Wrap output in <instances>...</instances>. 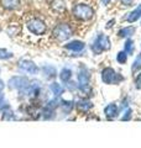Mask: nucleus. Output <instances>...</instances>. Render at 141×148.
<instances>
[{"label":"nucleus","instance_id":"obj_21","mask_svg":"<svg viewBox=\"0 0 141 148\" xmlns=\"http://www.w3.org/2000/svg\"><path fill=\"white\" fill-rule=\"evenodd\" d=\"M61 103H62V100H61L58 96H56L55 99L50 100L48 103H47L46 108H48V109H51V110H55V109H57L58 106H61Z\"/></svg>","mask_w":141,"mask_h":148},{"label":"nucleus","instance_id":"obj_26","mask_svg":"<svg viewBox=\"0 0 141 148\" xmlns=\"http://www.w3.org/2000/svg\"><path fill=\"white\" fill-rule=\"evenodd\" d=\"M131 114H133V111H131V109H128L125 111L124 116L121 117V121H129V120L131 119Z\"/></svg>","mask_w":141,"mask_h":148},{"label":"nucleus","instance_id":"obj_7","mask_svg":"<svg viewBox=\"0 0 141 148\" xmlns=\"http://www.w3.org/2000/svg\"><path fill=\"white\" fill-rule=\"evenodd\" d=\"M8 85L11 89H16V90H22L29 85V79L25 77H12L10 80L8 82Z\"/></svg>","mask_w":141,"mask_h":148},{"label":"nucleus","instance_id":"obj_31","mask_svg":"<svg viewBox=\"0 0 141 148\" xmlns=\"http://www.w3.org/2000/svg\"><path fill=\"white\" fill-rule=\"evenodd\" d=\"M102 1H103V4H104V5H108V4H109L111 0H102Z\"/></svg>","mask_w":141,"mask_h":148},{"label":"nucleus","instance_id":"obj_29","mask_svg":"<svg viewBox=\"0 0 141 148\" xmlns=\"http://www.w3.org/2000/svg\"><path fill=\"white\" fill-rule=\"evenodd\" d=\"M115 22V20H110L109 22H108V25H106V29H110V27L113 26V24Z\"/></svg>","mask_w":141,"mask_h":148},{"label":"nucleus","instance_id":"obj_3","mask_svg":"<svg viewBox=\"0 0 141 148\" xmlns=\"http://www.w3.org/2000/svg\"><path fill=\"white\" fill-rule=\"evenodd\" d=\"M53 37L59 42L67 41L70 36H72V29L67 24H59L53 29Z\"/></svg>","mask_w":141,"mask_h":148},{"label":"nucleus","instance_id":"obj_18","mask_svg":"<svg viewBox=\"0 0 141 148\" xmlns=\"http://www.w3.org/2000/svg\"><path fill=\"white\" fill-rule=\"evenodd\" d=\"M59 78H61V80H62L63 83H67L70 80V78H72V71L68 68H63L62 71H61L59 73Z\"/></svg>","mask_w":141,"mask_h":148},{"label":"nucleus","instance_id":"obj_8","mask_svg":"<svg viewBox=\"0 0 141 148\" xmlns=\"http://www.w3.org/2000/svg\"><path fill=\"white\" fill-rule=\"evenodd\" d=\"M19 68H20L22 72L29 73V74H37L39 73V67H37L32 61H29V59H21V61L19 62Z\"/></svg>","mask_w":141,"mask_h":148},{"label":"nucleus","instance_id":"obj_15","mask_svg":"<svg viewBox=\"0 0 141 148\" xmlns=\"http://www.w3.org/2000/svg\"><path fill=\"white\" fill-rule=\"evenodd\" d=\"M140 17H141V4L135 9V10H133V11L129 14L128 21L129 22H135V21H138Z\"/></svg>","mask_w":141,"mask_h":148},{"label":"nucleus","instance_id":"obj_28","mask_svg":"<svg viewBox=\"0 0 141 148\" xmlns=\"http://www.w3.org/2000/svg\"><path fill=\"white\" fill-rule=\"evenodd\" d=\"M3 104H5V103H4V95L0 92V108L3 106Z\"/></svg>","mask_w":141,"mask_h":148},{"label":"nucleus","instance_id":"obj_22","mask_svg":"<svg viewBox=\"0 0 141 148\" xmlns=\"http://www.w3.org/2000/svg\"><path fill=\"white\" fill-rule=\"evenodd\" d=\"M140 69H141V53L138 54V57H136V59L133 63V66H131V71H133V73L140 71Z\"/></svg>","mask_w":141,"mask_h":148},{"label":"nucleus","instance_id":"obj_11","mask_svg":"<svg viewBox=\"0 0 141 148\" xmlns=\"http://www.w3.org/2000/svg\"><path fill=\"white\" fill-rule=\"evenodd\" d=\"M118 114H119V109H118V106L115 104H109L104 109V115L108 119H114L116 117Z\"/></svg>","mask_w":141,"mask_h":148},{"label":"nucleus","instance_id":"obj_5","mask_svg":"<svg viewBox=\"0 0 141 148\" xmlns=\"http://www.w3.org/2000/svg\"><path fill=\"white\" fill-rule=\"evenodd\" d=\"M78 88L82 91H91L89 88V72L86 67H82L78 72Z\"/></svg>","mask_w":141,"mask_h":148},{"label":"nucleus","instance_id":"obj_30","mask_svg":"<svg viewBox=\"0 0 141 148\" xmlns=\"http://www.w3.org/2000/svg\"><path fill=\"white\" fill-rule=\"evenodd\" d=\"M121 1H123V3L125 4V5H130V4H131V1H133V0H121Z\"/></svg>","mask_w":141,"mask_h":148},{"label":"nucleus","instance_id":"obj_12","mask_svg":"<svg viewBox=\"0 0 141 148\" xmlns=\"http://www.w3.org/2000/svg\"><path fill=\"white\" fill-rule=\"evenodd\" d=\"M92 108H93L92 101H89L87 99H82L77 103V109L79 111H82V112H87V111H89Z\"/></svg>","mask_w":141,"mask_h":148},{"label":"nucleus","instance_id":"obj_17","mask_svg":"<svg viewBox=\"0 0 141 148\" xmlns=\"http://www.w3.org/2000/svg\"><path fill=\"white\" fill-rule=\"evenodd\" d=\"M134 34H135V27H133V26L124 27V29H121L119 32H118V35L120 37H131Z\"/></svg>","mask_w":141,"mask_h":148},{"label":"nucleus","instance_id":"obj_27","mask_svg":"<svg viewBox=\"0 0 141 148\" xmlns=\"http://www.w3.org/2000/svg\"><path fill=\"white\" fill-rule=\"evenodd\" d=\"M135 84H136V88H138V89H141V73L138 74V77H136Z\"/></svg>","mask_w":141,"mask_h":148},{"label":"nucleus","instance_id":"obj_19","mask_svg":"<svg viewBox=\"0 0 141 148\" xmlns=\"http://www.w3.org/2000/svg\"><path fill=\"white\" fill-rule=\"evenodd\" d=\"M52 9L57 12H62L66 10V4L63 0H53L52 1Z\"/></svg>","mask_w":141,"mask_h":148},{"label":"nucleus","instance_id":"obj_10","mask_svg":"<svg viewBox=\"0 0 141 148\" xmlns=\"http://www.w3.org/2000/svg\"><path fill=\"white\" fill-rule=\"evenodd\" d=\"M64 47L69 49V51H73V52H81V51L84 49L86 47V45H84L82 41H72V42H69L67 45H64Z\"/></svg>","mask_w":141,"mask_h":148},{"label":"nucleus","instance_id":"obj_20","mask_svg":"<svg viewBox=\"0 0 141 148\" xmlns=\"http://www.w3.org/2000/svg\"><path fill=\"white\" fill-rule=\"evenodd\" d=\"M61 106H62L63 112L69 114L70 111L73 110V108H74V103H73V101H69V100H62V103H61Z\"/></svg>","mask_w":141,"mask_h":148},{"label":"nucleus","instance_id":"obj_32","mask_svg":"<svg viewBox=\"0 0 141 148\" xmlns=\"http://www.w3.org/2000/svg\"><path fill=\"white\" fill-rule=\"evenodd\" d=\"M3 88H4V84H3V82H1V80H0V91H1V90H3Z\"/></svg>","mask_w":141,"mask_h":148},{"label":"nucleus","instance_id":"obj_2","mask_svg":"<svg viewBox=\"0 0 141 148\" xmlns=\"http://www.w3.org/2000/svg\"><path fill=\"white\" fill-rule=\"evenodd\" d=\"M102 80L105 83V84H109V85H116L119 84L120 82L124 80V77L120 75L119 73H118L116 71H114L113 68L108 67L105 69H103L102 72Z\"/></svg>","mask_w":141,"mask_h":148},{"label":"nucleus","instance_id":"obj_1","mask_svg":"<svg viewBox=\"0 0 141 148\" xmlns=\"http://www.w3.org/2000/svg\"><path fill=\"white\" fill-rule=\"evenodd\" d=\"M73 15L78 20L88 21L94 16V10L92 6L87 5V4H77L73 8Z\"/></svg>","mask_w":141,"mask_h":148},{"label":"nucleus","instance_id":"obj_6","mask_svg":"<svg viewBox=\"0 0 141 148\" xmlns=\"http://www.w3.org/2000/svg\"><path fill=\"white\" fill-rule=\"evenodd\" d=\"M26 27L29 29L30 32L35 35H44L46 32V25L45 22L40 18H32L26 24Z\"/></svg>","mask_w":141,"mask_h":148},{"label":"nucleus","instance_id":"obj_24","mask_svg":"<svg viewBox=\"0 0 141 148\" xmlns=\"http://www.w3.org/2000/svg\"><path fill=\"white\" fill-rule=\"evenodd\" d=\"M116 61L119 62L120 64L126 63V61H128V53H126L125 51H121V52H119L116 54Z\"/></svg>","mask_w":141,"mask_h":148},{"label":"nucleus","instance_id":"obj_4","mask_svg":"<svg viewBox=\"0 0 141 148\" xmlns=\"http://www.w3.org/2000/svg\"><path fill=\"white\" fill-rule=\"evenodd\" d=\"M109 48H110V41L108 38V36H104V35L98 36L95 42L92 46V51L95 54H100L103 51H108Z\"/></svg>","mask_w":141,"mask_h":148},{"label":"nucleus","instance_id":"obj_9","mask_svg":"<svg viewBox=\"0 0 141 148\" xmlns=\"http://www.w3.org/2000/svg\"><path fill=\"white\" fill-rule=\"evenodd\" d=\"M22 90H25L26 96H29V98H36V96H39L40 91H41L40 83L39 82H34V83H31V84H29L25 89H22Z\"/></svg>","mask_w":141,"mask_h":148},{"label":"nucleus","instance_id":"obj_13","mask_svg":"<svg viewBox=\"0 0 141 148\" xmlns=\"http://www.w3.org/2000/svg\"><path fill=\"white\" fill-rule=\"evenodd\" d=\"M1 5L8 10H15L20 6V0H0Z\"/></svg>","mask_w":141,"mask_h":148},{"label":"nucleus","instance_id":"obj_25","mask_svg":"<svg viewBox=\"0 0 141 148\" xmlns=\"http://www.w3.org/2000/svg\"><path fill=\"white\" fill-rule=\"evenodd\" d=\"M12 57V53L11 52H8L6 49H3L0 48V59H9Z\"/></svg>","mask_w":141,"mask_h":148},{"label":"nucleus","instance_id":"obj_23","mask_svg":"<svg viewBox=\"0 0 141 148\" xmlns=\"http://www.w3.org/2000/svg\"><path fill=\"white\" fill-rule=\"evenodd\" d=\"M134 41H131V40H128L125 42V46H124V51L128 54H133L134 53Z\"/></svg>","mask_w":141,"mask_h":148},{"label":"nucleus","instance_id":"obj_14","mask_svg":"<svg viewBox=\"0 0 141 148\" xmlns=\"http://www.w3.org/2000/svg\"><path fill=\"white\" fill-rule=\"evenodd\" d=\"M42 72H44V75L46 78H48V79L55 78L57 75V72H56V68L53 66H44L42 67Z\"/></svg>","mask_w":141,"mask_h":148},{"label":"nucleus","instance_id":"obj_16","mask_svg":"<svg viewBox=\"0 0 141 148\" xmlns=\"http://www.w3.org/2000/svg\"><path fill=\"white\" fill-rule=\"evenodd\" d=\"M50 89L55 94V96H61L63 94V91H64V88L61 84H58V83H56V82L50 85Z\"/></svg>","mask_w":141,"mask_h":148}]
</instances>
